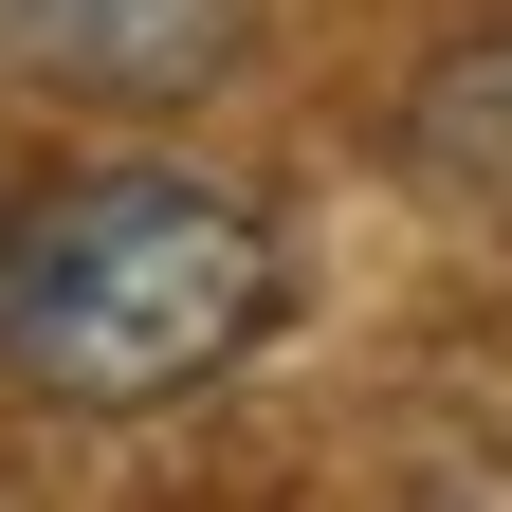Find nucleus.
I'll return each instance as SVG.
<instances>
[{"instance_id":"f257e3e1","label":"nucleus","mask_w":512,"mask_h":512,"mask_svg":"<svg viewBox=\"0 0 512 512\" xmlns=\"http://www.w3.org/2000/svg\"><path fill=\"white\" fill-rule=\"evenodd\" d=\"M293 311V238L256 183L128 147V165H55L0 220V366L74 421H147L183 384H220L256 330Z\"/></svg>"},{"instance_id":"f03ea898","label":"nucleus","mask_w":512,"mask_h":512,"mask_svg":"<svg viewBox=\"0 0 512 512\" xmlns=\"http://www.w3.org/2000/svg\"><path fill=\"white\" fill-rule=\"evenodd\" d=\"M238 37V0H0V74L55 110H202Z\"/></svg>"},{"instance_id":"7ed1b4c3","label":"nucleus","mask_w":512,"mask_h":512,"mask_svg":"<svg viewBox=\"0 0 512 512\" xmlns=\"http://www.w3.org/2000/svg\"><path fill=\"white\" fill-rule=\"evenodd\" d=\"M0 220H19V202H0Z\"/></svg>"}]
</instances>
